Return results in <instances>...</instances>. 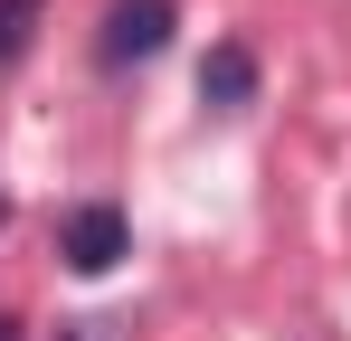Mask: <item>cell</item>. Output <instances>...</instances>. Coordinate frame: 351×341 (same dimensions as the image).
I'll return each mask as SVG.
<instances>
[{
	"instance_id": "obj_1",
	"label": "cell",
	"mask_w": 351,
	"mask_h": 341,
	"mask_svg": "<svg viewBox=\"0 0 351 341\" xmlns=\"http://www.w3.org/2000/svg\"><path fill=\"white\" fill-rule=\"evenodd\" d=\"M58 256H66V275H114L133 256V218L114 199H76V209H58Z\"/></svg>"
},
{
	"instance_id": "obj_2",
	"label": "cell",
	"mask_w": 351,
	"mask_h": 341,
	"mask_svg": "<svg viewBox=\"0 0 351 341\" xmlns=\"http://www.w3.org/2000/svg\"><path fill=\"white\" fill-rule=\"evenodd\" d=\"M180 29V0H114L105 10V29H95V57L105 66H143V57H162Z\"/></svg>"
},
{
	"instance_id": "obj_3",
	"label": "cell",
	"mask_w": 351,
	"mask_h": 341,
	"mask_svg": "<svg viewBox=\"0 0 351 341\" xmlns=\"http://www.w3.org/2000/svg\"><path fill=\"white\" fill-rule=\"evenodd\" d=\"M256 76H266L256 48H247V38H219V48L199 57V105H209V114H247V105H256Z\"/></svg>"
},
{
	"instance_id": "obj_4",
	"label": "cell",
	"mask_w": 351,
	"mask_h": 341,
	"mask_svg": "<svg viewBox=\"0 0 351 341\" xmlns=\"http://www.w3.org/2000/svg\"><path fill=\"white\" fill-rule=\"evenodd\" d=\"M38 19H48V0H0V66H19V57H29Z\"/></svg>"
},
{
	"instance_id": "obj_5",
	"label": "cell",
	"mask_w": 351,
	"mask_h": 341,
	"mask_svg": "<svg viewBox=\"0 0 351 341\" xmlns=\"http://www.w3.org/2000/svg\"><path fill=\"white\" fill-rule=\"evenodd\" d=\"M0 341H19V323H10V313H0Z\"/></svg>"
}]
</instances>
